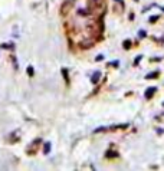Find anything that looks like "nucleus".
I'll use <instances>...</instances> for the list:
<instances>
[{"label": "nucleus", "instance_id": "1", "mask_svg": "<svg viewBox=\"0 0 164 171\" xmlns=\"http://www.w3.org/2000/svg\"><path fill=\"white\" fill-rule=\"evenodd\" d=\"M88 3H89V10L99 13V16L104 14V10H105L104 0H88Z\"/></svg>", "mask_w": 164, "mask_h": 171}, {"label": "nucleus", "instance_id": "2", "mask_svg": "<svg viewBox=\"0 0 164 171\" xmlns=\"http://www.w3.org/2000/svg\"><path fill=\"white\" fill-rule=\"evenodd\" d=\"M92 45H94V40L92 39H85V40H82V42L79 43V46L82 49H88V48H91Z\"/></svg>", "mask_w": 164, "mask_h": 171}, {"label": "nucleus", "instance_id": "3", "mask_svg": "<svg viewBox=\"0 0 164 171\" xmlns=\"http://www.w3.org/2000/svg\"><path fill=\"white\" fill-rule=\"evenodd\" d=\"M115 12L117 13H122V12H124V3H122V0H115Z\"/></svg>", "mask_w": 164, "mask_h": 171}, {"label": "nucleus", "instance_id": "4", "mask_svg": "<svg viewBox=\"0 0 164 171\" xmlns=\"http://www.w3.org/2000/svg\"><path fill=\"white\" fill-rule=\"evenodd\" d=\"M155 91H157L155 88H148V89L146 91V93H144V97H146L147 99H150V98H151V97H153V95L155 93Z\"/></svg>", "mask_w": 164, "mask_h": 171}, {"label": "nucleus", "instance_id": "5", "mask_svg": "<svg viewBox=\"0 0 164 171\" xmlns=\"http://www.w3.org/2000/svg\"><path fill=\"white\" fill-rule=\"evenodd\" d=\"M99 78H101V72H95V74L92 75V78H91V81H92V83H98Z\"/></svg>", "mask_w": 164, "mask_h": 171}, {"label": "nucleus", "instance_id": "6", "mask_svg": "<svg viewBox=\"0 0 164 171\" xmlns=\"http://www.w3.org/2000/svg\"><path fill=\"white\" fill-rule=\"evenodd\" d=\"M158 74H160L158 70H155V72H153V74H148V75H147L146 79H151V78L154 79V78H157V76H158Z\"/></svg>", "mask_w": 164, "mask_h": 171}, {"label": "nucleus", "instance_id": "7", "mask_svg": "<svg viewBox=\"0 0 164 171\" xmlns=\"http://www.w3.org/2000/svg\"><path fill=\"white\" fill-rule=\"evenodd\" d=\"M2 48H3V49H13L14 45L13 43H3V45H2Z\"/></svg>", "mask_w": 164, "mask_h": 171}, {"label": "nucleus", "instance_id": "8", "mask_svg": "<svg viewBox=\"0 0 164 171\" xmlns=\"http://www.w3.org/2000/svg\"><path fill=\"white\" fill-rule=\"evenodd\" d=\"M62 74H63V78H65L66 83H69V78H68V70H66V69H62Z\"/></svg>", "mask_w": 164, "mask_h": 171}, {"label": "nucleus", "instance_id": "9", "mask_svg": "<svg viewBox=\"0 0 164 171\" xmlns=\"http://www.w3.org/2000/svg\"><path fill=\"white\" fill-rule=\"evenodd\" d=\"M27 75H29V76H33V75H35V70H33V68H32V66H29V68H27Z\"/></svg>", "mask_w": 164, "mask_h": 171}, {"label": "nucleus", "instance_id": "10", "mask_svg": "<svg viewBox=\"0 0 164 171\" xmlns=\"http://www.w3.org/2000/svg\"><path fill=\"white\" fill-rule=\"evenodd\" d=\"M117 155H118V154H117V153H114V151H108V153H106V157H110V158L117 157Z\"/></svg>", "mask_w": 164, "mask_h": 171}, {"label": "nucleus", "instance_id": "11", "mask_svg": "<svg viewBox=\"0 0 164 171\" xmlns=\"http://www.w3.org/2000/svg\"><path fill=\"white\" fill-rule=\"evenodd\" d=\"M49 151H50V144L46 142V144H45V154H48Z\"/></svg>", "mask_w": 164, "mask_h": 171}, {"label": "nucleus", "instance_id": "12", "mask_svg": "<svg viewBox=\"0 0 164 171\" xmlns=\"http://www.w3.org/2000/svg\"><path fill=\"white\" fill-rule=\"evenodd\" d=\"M68 7H69V3L66 2V3L63 5V7H62V14H65V13H66V9H68Z\"/></svg>", "mask_w": 164, "mask_h": 171}, {"label": "nucleus", "instance_id": "13", "mask_svg": "<svg viewBox=\"0 0 164 171\" xmlns=\"http://www.w3.org/2000/svg\"><path fill=\"white\" fill-rule=\"evenodd\" d=\"M130 46H131V42H130V40H125V42H124V49H128Z\"/></svg>", "mask_w": 164, "mask_h": 171}, {"label": "nucleus", "instance_id": "14", "mask_svg": "<svg viewBox=\"0 0 164 171\" xmlns=\"http://www.w3.org/2000/svg\"><path fill=\"white\" fill-rule=\"evenodd\" d=\"M141 59H142L141 55H140V56H137V58H135V61H134V65H138V62L141 61Z\"/></svg>", "mask_w": 164, "mask_h": 171}, {"label": "nucleus", "instance_id": "15", "mask_svg": "<svg viewBox=\"0 0 164 171\" xmlns=\"http://www.w3.org/2000/svg\"><path fill=\"white\" fill-rule=\"evenodd\" d=\"M138 36H140L141 39H142V38H146V32H144V30H141L140 33H138Z\"/></svg>", "mask_w": 164, "mask_h": 171}, {"label": "nucleus", "instance_id": "16", "mask_svg": "<svg viewBox=\"0 0 164 171\" xmlns=\"http://www.w3.org/2000/svg\"><path fill=\"white\" fill-rule=\"evenodd\" d=\"M157 19H158V16H153V19H150V22H155Z\"/></svg>", "mask_w": 164, "mask_h": 171}, {"label": "nucleus", "instance_id": "17", "mask_svg": "<svg viewBox=\"0 0 164 171\" xmlns=\"http://www.w3.org/2000/svg\"><path fill=\"white\" fill-rule=\"evenodd\" d=\"M102 59H104V56H102V55H99V56H97V61H102Z\"/></svg>", "mask_w": 164, "mask_h": 171}, {"label": "nucleus", "instance_id": "18", "mask_svg": "<svg viewBox=\"0 0 164 171\" xmlns=\"http://www.w3.org/2000/svg\"><path fill=\"white\" fill-rule=\"evenodd\" d=\"M163 105H164V104H163Z\"/></svg>", "mask_w": 164, "mask_h": 171}]
</instances>
